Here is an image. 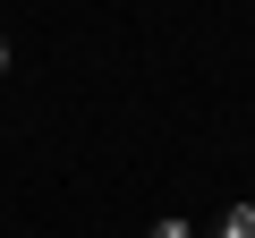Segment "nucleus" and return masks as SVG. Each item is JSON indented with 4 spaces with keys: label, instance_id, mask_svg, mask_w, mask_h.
<instances>
[{
    "label": "nucleus",
    "instance_id": "f257e3e1",
    "mask_svg": "<svg viewBox=\"0 0 255 238\" xmlns=\"http://www.w3.org/2000/svg\"><path fill=\"white\" fill-rule=\"evenodd\" d=\"M221 238H255V213H247V204H238V213H230V221H221Z\"/></svg>",
    "mask_w": 255,
    "mask_h": 238
},
{
    "label": "nucleus",
    "instance_id": "f03ea898",
    "mask_svg": "<svg viewBox=\"0 0 255 238\" xmlns=\"http://www.w3.org/2000/svg\"><path fill=\"white\" fill-rule=\"evenodd\" d=\"M153 238H187V221H162V230H153Z\"/></svg>",
    "mask_w": 255,
    "mask_h": 238
},
{
    "label": "nucleus",
    "instance_id": "7ed1b4c3",
    "mask_svg": "<svg viewBox=\"0 0 255 238\" xmlns=\"http://www.w3.org/2000/svg\"><path fill=\"white\" fill-rule=\"evenodd\" d=\"M0 68H9V43H0Z\"/></svg>",
    "mask_w": 255,
    "mask_h": 238
}]
</instances>
